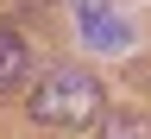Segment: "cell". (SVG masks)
<instances>
[{
	"label": "cell",
	"mask_w": 151,
	"mask_h": 139,
	"mask_svg": "<svg viewBox=\"0 0 151 139\" xmlns=\"http://www.w3.org/2000/svg\"><path fill=\"white\" fill-rule=\"evenodd\" d=\"M25 114L38 127H88L94 114H101V82H94L88 70H76V63H57V70H44L32 82Z\"/></svg>",
	"instance_id": "obj_1"
},
{
	"label": "cell",
	"mask_w": 151,
	"mask_h": 139,
	"mask_svg": "<svg viewBox=\"0 0 151 139\" xmlns=\"http://www.w3.org/2000/svg\"><path fill=\"white\" fill-rule=\"evenodd\" d=\"M76 25H82V38L94 51H126L132 44V32H126V19L107 7V0H76Z\"/></svg>",
	"instance_id": "obj_2"
},
{
	"label": "cell",
	"mask_w": 151,
	"mask_h": 139,
	"mask_svg": "<svg viewBox=\"0 0 151 139\" xmlns=\"http://www.w3.org/2000/svg\"><path fill=\"white\" fill-rule=\"evenodd\" d=\"M25 70H32V44L13 25H0V95H13L19 82H25Z\"/></svg>",
	"instance_id": "obj_3"
},
{
	"label": "cell",
	"mask_w": 151,
	"mask_h": 139,
	"mask_svg": "<svg viewBox=\"0 0 151 139\" xmlns=\"http://www.w3.org/2000/svg\"><path fill=\"white\" fill-rule=\"evenodd\" d=\"M94 139H151V114H113V120H101Z\"/></svg>",
	"instance_id": "obj_4"
}]
</instances>
